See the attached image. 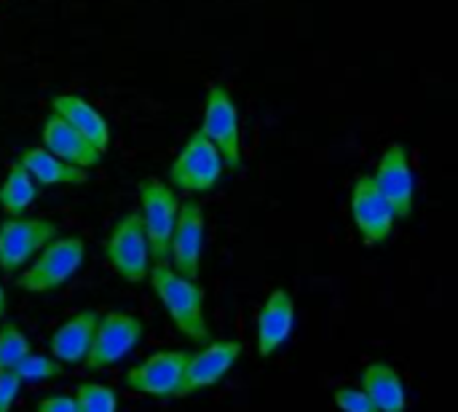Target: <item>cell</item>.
I'll list each match as a JSON object with an SVG mask.
<instances>
[{
  "label": "cell",
  "instance_id": "16",
  "mask_svg": "<svg viewBox=\"0 0 458 412\" xmlns=\"http://www.w3.org/2000/svg\"><path fill=\"white\" fill-rule=\"evenodd\" d=\"M97 319L99 311H78L70 319H64L54 335L48 338V351L59 365H83L91 341H94V330H97Z\"/></svg>",
  "mask_w": 458,
  "mask_h": 412
},
{
  "label": "cell",
  "instance_id": "26",
  "mask_svg": "<svg viewBox=\"0 0 458 412\" xmlns=\"http://www.w3.org/2000/svg\"><path fill=\"white\" fill-rule=\"evenodd\" d=\"M35 412H78V408L70 394H54V397L40 399Z\"/></svg>",
  "mask_w": 458,
  "mask_h": 412
},
{
  "label": "cell",
  "instance_id": "28",
  "mask_svg": "<svg viewBox=\"0 0 458 412\" xmlns=\"http://www.w3.org/2000/svg\"><path fill=\"white\" fill-rule=\"evenodd\" d=\"M373 412H378V410H373Z\"/></svg>",
  "mask_w": 458,
  "mask_h": 412
},
{
  "label": "cell",
  "instance_id": "20",
  "mask_svg": "<svg viewBox=\"0 0 458 412\" xmlns=\"http://www.w3.org/2000/svg\"><path fill=\"white\" fill-rule=\"evenodd\" d=\"M38 190H40V185L16 161L8 166L5 180L0 182V209L5 212V217H21L38 198Z\"/></svg>",
  "mask_w": 458,
  "mask_h": 412
},
{
  "label": "cell",
  "instance_id": "8",
  "mask_svg": "<svg viewBox=\"0 0 458 412\" xmlns=\"http://www.w3.org/2000/svg\"><path fill=\"white\" fill-rule=\"evenodd\" d=\"M56 236V223L46 217H5L0 223V271H21Z\"/></svg>",
  "mask_w": 458,
  "mask_h": 412
},
{
  "label": "cell",
  "instance_id": "17",
  "mask_svg": "<svg viewBox=\"0 0 458 412\" xmlns=\"http://www.w3.org/2000/svg\"><path fill=\"white\" fill-rule=\"evenodd\" d=\"M51 110L59 118H64L78 134H83L94 147H99L102 153L107 150V145H110V126L102 118V113L94 105H89L81 94H56L51 99Z\"/></svg>",
  "mask_w": 458,
  "mask_h": 412
},
{
  "label": "cell",
  "instance_id": "1",
  "mask_svg": "<svg viewBox=\"0 0 458 412\" xmlns=\"http://www.w3.org/2000/svg\"><path fill=\"white\" fill-rule=\"evenodd\" d=\"M148 276L172 324L191 341H207L209 324L204 314V290L196 282L180 276L169 263H153Z\"/></svg>",
  "mask_w": 458,
  "mask_h": 412
},
{
  "label": "cell",
  "instance_id": "3",
  "mask_svg": "<svg viewBox=\"0 0 458 412\" xmlns=\"http://www.w3.org/2000/svg\"><path fill=\"white\" fill-rule=\"evenodd\" d=\"M142 335H145V324L137 316L123 314V311L99 314L94 341H91V349L83 359V367L86 370L115 367L142 343Z\"/></svg>",
  "mask_w": 458,
  "mask_h": 412
},
{
  "label": "cell",
  "instance_id": "23",
  "mask_svg": "<svg viewBox=\"0 0 458 412\" xmlns=\"http://www.w3.org/2000/svg\"><path fill=\"white\" fill-rule=\"evenodd\" d=\"M30 351L32 346L16 324H5L0 330V370H13Z\"/></svg>",
  "mask_w": 458,
  "mask_h": 412
},
{
  "label": "cell",
  "instance_id": "18",
  "mask_svg": "<svg viewBox=\"0 0 458 412\" xmlns=\"http://www.w3.org/2000/svg\"><path fill=\"white\" fill-rule=\"evenodd\" d=\"M373 408L378 412H405L408 410V391L403 383V375L397 367L386 362H370L362 370V386H360Z\"/></svg>",
  "mask_w": 458,
  "mask_h": 412
},
{
  "label": "cell",
  "instance_id": "19",
  "mask_svg": "<svg viewBox=\"0 0 458 412\" xmlns=\"http://www.w3.org/2000/svg\"><path fill=\"white\" fill-rule=\"evenodd\" d=\"M19 164L30 172V177L43 188H59V185H83L89 180L86 169H78L46 147H27L19 158Z\"/></svg>",
  "mask_w": 458,
  "mask_h": 412
},
{
  "label": "cell",
  "instance_id": "27",
  "mask_svg": "<svg viewBox=\"0 0 458 412\" xmlns=\"http://www.w3.org/2000/svg\"><path fill=\"white\" fill-rule=\"evenodd\" d=\"M5 314V292H3V284H0V316Z\"/></svg>",
  "mask_w": 458,
  "mask_h": 412
},
{
  "label": "cell",
  "instance_id": "15",
  "mask_svg": "<svg viewBox=\"0 0 458 412\" xmlns=\"http://www.w3.org/2000/svg\"><path fill=\"white\" fill-rule=\"evenodd\" d=\"M40 147H46L48 153H54L56 158L78 166V169H91L102 161V150L94 147L83 134H78L64 118H59L54 110L48 113L46 123H43V134H40Z\"/></svg>",
  "mask_w": 458,
  "mask_h": 412
},
{
  "label": "cell",
  "instance_id": "5",
  "mask_svg": "<svg viewBox=\"0 0 458 412\" xmlns=\"http://www.w3.org/2000/svg\"><path fill=\"white\" fill-rule=\"evenodd\" d=\"M223 169L225 164L217 147L201 131H193L169 166V182L182 193H209L217 188Z\"/></svg>",
  "mask_w": 458,
  "mask_h": 412
},
{
  "label": "cell",
  "instance_id": "9",
  "mask_svg": "<svg viewBox=\"0 0 458 412\" xmlns=\"http://www.w3.org/2000/svg\"><path fill=\"white\" fill-rule=\"evenodd\" d=\"M191 351H158L123 373V386L129 391L153 397V399H172L180 397L182 378H185V365H188Z\"/></svg>",
  "mask_w": 458,
  "mask_h": 412
},
{
  "label": "cell",
  "instance_id": "21",
  "mask_svg": "<svg viewBox=\"0 0 458 412\" xmlns=\"http://www.w3.org/2000/svg\"><path fill=\"white\" fill-rule=\"evenodd\" d=\"M72 399L78 412H118V394L107 383H94V381L78 383Z\"/></svg>",
  "mask_w": 458,
  "mask_h": 412
},
{
  "label": "cell",
  "instance_id": "13",
  "mask_svg": "<svg viewBox=\"0 0 458 412\" xmlns=\"http://www.w3.org/2000/svg\"><path fill=\"white\" fill-rule=\"evenodd\" d=\"M239 354H242V343L236 341H215L204 346L201 351L191 354L185 365L180 397H191L201 389L217 386L233 370V365L239 362Z\"/></svg>",
  "mask_w": 458,
  "mask_h": 412
},
{
  "label": "cell",
  "instance_id": "14",
  "mask_svg": "<svg viewBox=\"0 0 458 412\" xmlns=\"http://www.w3.org/2000/svg\"><path fill=\"white\" fill-rule=\"evenodd\" d=\"M293 327H295V300L287 290H274L258 314V330H255L258 354L263 359L274 357L290 341Z\"/></svg>",
  "mask_w": 458,
  "mask_h": 412
},
{
  "label": "cell",
  "instance_id": "6",
  "mask_svg": "<svg viewBox=\"0 0 458 412\" xmlns=\"http://www.w3.org/2000/svg\"><path fill=\"white\" fill-rule=\"evenodd\" d=\"M140 220L148 236V247H150V260L153 263H169V241H172V231L177 223V212H180V198L177 190L172 185H164L161 180H142L140 185Z\"/></svg>",
  "mask_w": 458,
  "mask_h": 412
},
{
  "label": "cell",
  "instance_id": "25",
  "mask_svg": "<svg viewBox=\"0 0 458 412\" xmlns=\"http://www.w3.org/2000/svg\"><path fill=\"white\" fill-rule=\"evenodd\" d=\"M21 391V381L13 370H0V412H11Z\"/></svg>",
  "mask_w": 458,
  "mask_h": 412
},
{
  "label": "cell",
  "instance_id": "2",
  "mask_svg": "<svg viewBox=\"0 0 458 412\" xmlns=\"http://www.w3.org/2000/svg\"><path fill=\"white\" fill-rule=\"evenodd\" d=\"M86 244L78 236H56L51 239L32 263L24 265V271L16 279V287L32 295H43L51 290H59L67 284L83 265Z\"/></svg>",
  "mask_w": 458,
  "mask_h": 412
},
{
  "label": "cell",
  "instance_id": "10",
  "mask_svg": "<svg viewBox=\"0 0 458 412\" xmlns=\"http://www.w3.org/2000/svg\"><path fill=\"white\" fill-rule=\"evenodd\" d=\"M376 188L386 198V204L394 212V220H405L413 212L416 201V177L411 166V153L403 142H394L384 150L378 169L373 174Z\"/></svg>",
  "mask_w": 458,
  "mask_h": 412
},
{
  "label": "cell",
  "instance_id": "4",
  "mask_svg": "<svg viewBox=\"0 0 458 412\" xmlns=\"http://www.w3.org/2000/svg\"><path fill=\"white\" fill-rule=\"evenodd\" d=\"M223 156L225 169H242V121L231 91L223 83H212L204 102V121L199 129Z\"/></svg>",
  "mask_w": 458,
  "mask_h": 412
},
{
  "label": "cell",
  "instance_id": "7",
  "mask_svg": "<svg viewBox=\"0 0 458 412\" xmlns=\"http://www.w3.org/2000/svg\"><path fill=\"white\" fill-rule=\"evenodd\" d=\"M105 257L110 263V268L123 279V282H142L148 279L150 273V247H148V236H145V228H142V220L137 212H129L123 214L107 241H105Z\"/></svg>",
  "mask_w": 458,
  "mask_h": 412
},
{
  "label": "cell",
  "instance_id": "11",
  "mask_svg": "<svg viewBox=\"0 0 458 412\" xmlns=\"http://www.w3.org/2000/svg\"><path fill=\"white\" fill-rule=\"evenodd\" d=\"M349 209H352L354 228H357L360 239L368 247L381 244V241H386L392 236V231H394V212L386 204V198L381 196V190L376 188L373 174L357 177V182L352 188Z\"/></svg>",
  "mask_w": 458,
  "mask_h": 412
},
{
  "label": "cell",
  "instance_id": "22",
  "mask_svg": "<svg viewBox=\"0 0 458 412\" xmlns=\"http://www.w3.org/2000/svg\"><path fill=\"white\" fill-rule=\"evenodd\" d=\"M16 378L24 383H46V381H56L62 378V365L54 359V357H46V354H27L16 367H13Z\"/></svg>",
  "mask_w": 458,
  "mask_h": 412
},
{
  "label": "cell",
  "instance_id": "24",
  "mask_svg": "<svg viewBox=\"0 0 458 412\" xmlns=\"http://www.w3.org/2000/svg\"><path fill=\"white\" fill-rule=\"evenodd\" d=\"M333 402H335V408L341 412H373V402L368 399V394L362 391V389H357V386H341V389H335V394H333Z\"/></svg>",
  "mask_w": 458,
  "mask_h": 412
},
{
  "label": "cell",
  "instance_id": "12",
  "mask_svg": "<svg viewBox=\"0 0 458 412\" xmlns=\"http://www.w3.org/2000/svg\"><path fill=\"white\" fill-rule=\"evenodd\" d=\"M201 252H204V212L196 201H185L180 204L177 223L169 241V265L180 276L196 282L201 268Z\"/></svg>",
  "mask_w": 458,
  "mask_h": 412
}]
</instances>
